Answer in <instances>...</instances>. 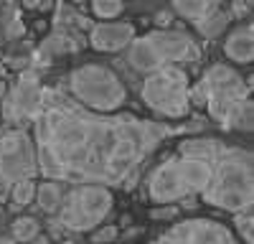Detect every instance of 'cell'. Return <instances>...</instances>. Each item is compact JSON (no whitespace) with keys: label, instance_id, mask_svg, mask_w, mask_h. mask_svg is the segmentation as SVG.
<instances>
[{"label":"cell","instance_id":"6da1fadb","mask_svg":"<svg viewBox=\"0 0 254 244\" xmlns=\"http://www.w3.org/2000/svg\"><path fill=\"white\" fill-rule=\"evenodd\" d=\"M173 130L135 115H97L71 94L46 89L33 117L38 171L59 183L132 186V181Z\"/></svg>","mask_w":254,"mask_h":244},{"label":"cell","instance_id":"7a4b0ae2","mask_svg":"<svg viewBox=\"0 0 254 244\" xmlns=\"http://www.w3.org/2000/svg\"><path fill=\"white\" fill-rule=\"evenodd\" d=\"M252 79H244L229 64H211L201 81L190 87V105H201L208 110L211 120L231 130L252 132L254 105L249 97Z\"/></svg>","mask_w":254,"mask_h":244},{"label":"cell","instance_id":"3957f363","mask_svg":"<svg viewBox=\"0 0 254 244\" xmlns=\"http://www.w3.org/2000/svg\"><path fill=\"white\" fill-rule=\"evenodd\" d=\"M214 176H211L208 188L201 193L206 203L216 206L229 214H242L249 211L254 203V166H252V153L224 145L211 160Z\"/></svg>","mask_w":254,"mask_h":244},{"label":"cell","instance_id":"277c9868","mask_svg":"<svg viewBox=\"0 0 254 244\" xmlns=\"http://www.w3.org/2000/svg\"><path fill=\"white\" fill-rule=\"evenodd\" d=\"M198 56V46L190 33L173 28H155L145 36H135L127 46V64L137 74H153L163 66L183 64L188 59Z\"/></svg>","mask_w":254,"mask_h":244},{"label":"cell","instance_id":"5b68a950","mask_svg":"<svg viewBox=\"0 0 254 244\" xmlns=\"http://www.w3.org/2000/svg\"><path fill=\"white\" fill-rule=\"evenodd\" d=\"M69 94L97 115H115L127 102L122 76L104 64H81L69 74Z\"/></svg>","mask_w":254,"mask_h":244},{"label":"cell","instance_id":"8992f818","mask_svg":"<svg viewBox=\"0 0 254 244\" xmlns=\"http://www.w3.org/2000/svg\"><path fill=\"white\" fill-rule=\"evenodd\" d=\"M142 102L165 120H183L190 112V76L181 64L163 66L142 81Z\"/></svg>","mask_w":254,"mask_h":244},{"label":"cell","instance_id":"52a82bcc","mask_svg":"<svg viewBox=\"0 0 254 244\" xmlns=\"http://www.w3.org/2000/svg\"><path fill=\"white\" fill-rule=\"evenodd\" d=\"M115 196L107 186L97 183H79L64 191V201L59 206V224L66 232H92L110 216Z\"/></svg>","mask_w":254,"mask_h":244},{"label":"cell","instance_id":"ba28073f","mask_svg":"<svg viewBox=\"0 0 254 244\" xmlns=\"http://www.w3.org/2000/svg\"><path fill=\"white\" fill-rule=\"evenodd\" d=\"M38 160L33 137L26 130H8L0 135V198H5L13 183L36 178Z\"/></svg>","mask_w":254,"mask_h":244},{"label":"cell","instance_id":"9c48e42d","mask_svg":"<svg viewBox=\"0 0 254 244\" xmlns=\"http://www.w3.org/2000/svg\"><path fill=\"white\" fill-rule=\"evenodd\" d=\"M153 244H239L224 224L214 219H186L171 224Z\"/></svg>","mask_w":254,"mask_h":244},{"label":"cell","instance_id":"30bf717a","mask_svg":"<svg viewBox=\"0 0 254 244\" xmlns=\"http://www.w3.org/2000/svg\"><path fill=\"white\" fill-rule=\"evenodd\" d=\"M41 81L33 71H26L20 74L18 81L5 92V99H3V120L5 122H13V125H20L26 120H33L38 107H41Z\"/></svg>","mask_w":254,"mask_h":244},{"label":"cell","instance_id":"8fae6325","mask_svg":"<svg viewBox=\"0 0 254 244\" xmlns=\"http://www.w3.org/2000/svg\"><path fill=\"white\" fill-rule=\"evenodd\" d=\"M147 196H150L153 203H176L190 196L181 173V166H178V158L160 163L150 173V178H147Z\"/></svg>","mask_w":254,"mask_h":244},{"label":"cell","instance_id":"7c38bea8","mask_svg":"<svg viewBox=\"0 0 254 244\" xmlns=\"http://www.w3.org/2000/svg\"><path fill=\"white\" fill-rule=\"evenodd\" d=\"M135 38V26L127 20H107V23H94L89 28V46L102 54H117L125 51Z\"/></svg>","mask_w":254,"mask_h":244},{"label":"cell","instance_id":"4fadbf2b","mask_svg":"<svg viewBox=\"0 0 254 244\" xmlns=\"http://www.w3.org/2000/svg\"><path fill=\"white\" fill-rule=\"evenodd\" d=\"M224 56L239 66L252 64L254 59V26L252 23H239L237 28L229 31V36L224 38Z\"/></svg>","mask_w":254,"mask_h":244},{"label":"cell","instance_id":"5bb4252c","mask_svg":"<svg viewBox=\"0 0 254 244\" xmlns=\"http://www.w3.org/2000/svg\"><path fill=\"white\" fill-rule=\"evenodd\" d=\"M178 166H181L186 186H188V193L190 196H201L208 188L211 176H214V166H211V160L193 158V155H178Z\"/></svg>","mask_w":254,"mask_h":244},{"label":"cell","instance_id":"9a60e30c","mask_svg":"<svg viewBox=\"0 0 254 244\" xmlns=\"http://www.w3.org/2000/svg\"><path fill=\"white\" fill-rule=\"evenodd\" d=\"M171 5L181 18H186L193 26H198L201 20H206L208 15L221 10V0H171Z\"/></svg>","mask_w":254,"mask_h":244},{"label":"cell","instance_id":"2e32d148","mask_svg":"<svg viewBox=\"0 0 254 244\" xmlns=\"http://www.w3.org/2000/svg\"><path fill=\"white\" fill-rule=\"evenodd\" d=\"M38 203V209L44 211V214H59V206H61V201H64V186L59 181H41L38 186H36V198Z\"/></svg>","mask_w":254,"mask_h":244},{"label":"cell","instance_id":"e0dca14e","mask_svg":"<svg viewBox=\"0 0 254 244\" xmlns=\"http://www.w3.org/2000/svg\"><path fill=\"white\" fill-rule=\"evenodd\" d=\"M221 148L219 140H211V137H196V140H183L181 142V155H193V158H206V160H214L216 153Z\"/></svg>","mask_w":254,"mask_h":244},{"label":"cell","instance_id":"ac0fdd59","mask_svg":"<svg viewBox=\"0 0 254 244\" xmlns=\"http://www.w3.org/2000/svg\"><path fill=\"white\" fill-rule=\"evenodd\" d=\"M8 198H10V209L13 211H23L28 203H33L36 198V178H23L10 186L8 191Z\"/></svg>","mask_w":254,"mask_h":244},{"label":"cell","instance_id":"d6986e66","mask_svg":"<svg viewBox=\"0 0 254 244\" xmlns=\"http://www.w3.org/2000/svg\"><path fill=\"white\" fill-rule=\"evenodd\" d=\"M41 234V224H38V219L36 216H18L15 221H13V239L15 242H31V239H36Z\"/></svg>","mask_w":254,"mask_h":244},{"label":"cell","instance_id":"ffe728a7","mask_svg":"<svg viewBox=\"0 0 254 244\" xmlns=\"http://www.w3.org/2000/svg\"><path fill=\"white\" fill-rule=\"evenodd\" d=\"M226 26H229V13L226 10H216L214 15H208L206 20H201V23L196 26V31L203 38H216V36H221V31Z\"/></svg>","mask_w":254,"mask_h":244},{"label":"cell","instance_id":"44dd1931","mask_svg":"<svg viewBox=\"0 0 254 244\" xmlns=\"http://www.w3.org/2000/svg\"><path fill=\"white\" fill-rule=\"evenodd\" d=\"M89 5H92V13L99 20H115L125 10L122 0H89Z\"/></svg>","mask_w":254,"mask_h":244},{"label":"cell","instance_id":"7402d4cb","mask_svg":"<svg viewBox=\"0 0 254 244\" xmlns=\"http://www.w3.org/2000/svg\"><path fill=\"white\" fill-rule=\"evenodd\" d=\"M234 232H237V237L244 244L254 242V216H252V209L242 211V214H234Z\"/></svg>","mask_w":254,"mask_h":244},{"label":"cell","instance_id":"603a6c76","mask_svg":"<svg viewBox=\"0 0 254 244\" xmlns=\"http://www.w3.org/2000/svg\"><path fill=\"white\" fill-rule=\"evenodd\" d=\"M120 237V227L115 224H99L97 229H92V244H112Z\"/></svg>","mask_w":254,"mask_h":244},{"label":"cell","instance_id":"cb8c5ba5","mask_svg":"<svg viewBox=\"0 0 254 244\" xmlns=\"http://www.w3.org/2000/svg\"><path fill=\"white\" fill-rule=\"evenodd\" d=\"M178 216V203H160V209L150 211V219L155 221H173Z\"/></svg>","mask_w":254,"mask_h":244},{"label":"cell","instance_id":"d4e9b609","mask_svg":"<svg viewBox=\"0 0 254 244\" xmlns=\"http://www.w3.org/2000/svg\"><path fill=\"white\" fill-rule=\"evenodd\" d=\"M158 23H160V26L165 28L168 23H171V15H168V13H160V15H158Z\"/></svg>","mask_w":254,"mask_h":244},{"label":"cell","instance_id":"484cf974","mask_svg":"<svg viewBox=\"0 0 254 244\" xmlns=\"http://www.w3.org/2000/svg\"><path fill=\"white\" fill-rule=\"evenodd\" d=\"M0 244H18L13 237H0Z\"/></svg>","mask_w":254,"mask_h":244},{"label":"cell","instance_id":"4316f807","mask_svg":"<svg viewBox=\"0 0 254 244\" xmlns=\"http://www.w3.org/2000/svg\"><path fill=\"white\" fill-rule=\"evenodd\" d=\"M61 244H76V242H61Z\"/></svg>","mask_w":254,"mask_h":244},{"label":"cell","instance_id":"83f0119b","mask_svg":"<svg viewBox=\"0 0 254 244\" xmlns=\"http://www.w3.org/2000/svg\"><path fill=\"white\" fill-rule=\"evenodd\" d=\"M0 203H3V198H0ZM0 214H3V206H0Z\"/></svg>","mask_w":254,"mask_h":244},{"label":"cell","instance_id":"f1b7e54d","mask_svg":"<svg viewBox=\"0 0 254 244\" xmlns=\"http://www.w3.org/2000/svg\"><path fill=\"white\" fill-rule=\"evenodd\" d=\"M74 3H81V0H74Z\"/></svg>","mask_w":254,"mask_h":244}]
</instances>
